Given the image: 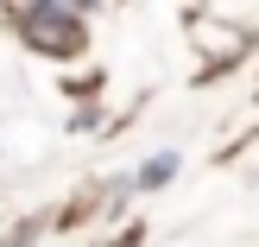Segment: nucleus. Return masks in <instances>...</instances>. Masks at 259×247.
Returning a JSON list of instances; mask_svg holds the SVG:
<instances>
[{
	"mask_svg": "<svg viewBox=\"0 0 259 247\" xmlns=\"http://www.w3.org/2000/svg\"><path fill=\"white\" fill-rule=\"evenodd\" d=\"M19 38L38 51V57H76V51H82V25H76L63 7H51V0L19 19Z\"/></svg>",
	"mask_w": 259,
	"mask_h": 247,
	"instance_id": "nucleus-1",
	"label": "nucleus"
}]
</instances>
